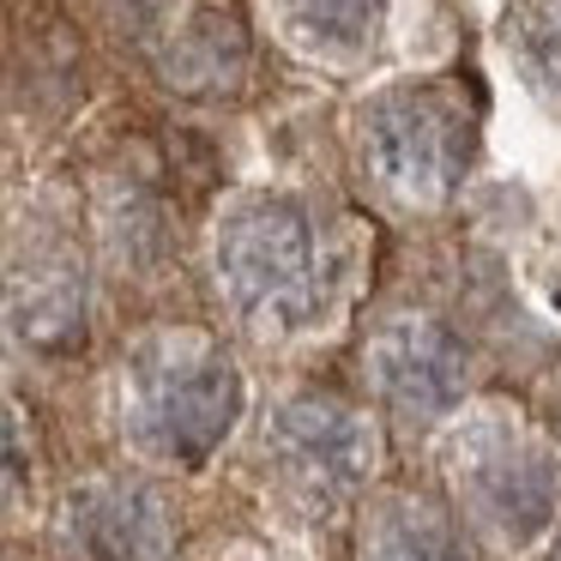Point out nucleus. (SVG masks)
<instances>
[{"instance_id": "nucleus-1", "label": "nucleus", "mask_w": 561, "mask_h": 561, "mask_svg": "<svg viewBox=\"0 0 561 561\" xmlns=\"http://www.w3.org/2000/svg\"><path fill=\"white\" fill-rule=\"evenodd\" d=\"M218 290L248 332L278 339L327 302V248L302 206L242 199L218 230Z\"/></svg>"}, {"instance_id": "nucleus-2", "label": "nucleus", "mask_w": 561, "mask_h": 561, "mask_svg": "<svg viewBox=\"0 0 561 561\" xmlns=\"http://www.w3.org/2000/svg\"><path fill=\"white\" fill-rule=\"evenodd\" d=\"M236 368L206 339H151L127 368V423L170 465L211 459L236 423Z\"/></svg>"}, {"instance_id": "nucleus-3", "label": "nucleus", "mask_w": 561, "mask_h": 561, "mask_svg": "<svg viewBox=\"0 0 561 561\" xmlns=\"http://www.w3.org/2000/svg\"><path fill=\"white\" fill-rule=\"evenodd\" d=\"M363 163L399 206H440L471 163V122L440 91H392L363 115Z\"/></svg>"}, {"instance_id": "nucleus-4", "label": "nucleus", "mask_w": 561, "mask_h": 561, "mask_svg": "<svg viewBox=\"0 0 561 561\" xmlns=\"http://www.w3.org/2000/svg\"><path fill=\"white\" fill-rule=\"evenodd\" d=\"M453 489L495 549H525L556 513V465L507 423H483L453 447Z\"/></svg>"}, {"instance_id": "nucleus-5", "label": "nucleus", "mask_w": 561, "mask_h": 561, "mask_svg": "<svg viewBox=\"0 0 561 561\" xmlns=\"http://www.w3.org/2000/svg\"><path fill=\"white\" fill-rule=\"evenodd\" d=\"M266 453L302 495H351L375 471V428L339 399H290L266 423Z\"/></svg>"}, {"instance_id": "nucleus-6", "label": "nucleus", "mask_w": 561, "mask_h": 561, "mask_svg": "<svg viewBox=\"0 0 561 561\" xmlns=\"http://www.w3.org/2000/svg\"><path fill=\"white\" fill-rule=\"evenodd\" d=\"M368 387L404 416H440L465 399V380H471V363H465V344L453 339L440 320L423 314H399L368 339L363 351Z\"/></svg>"}, {"instance_id": "nucleus-7", "label": "nucleus", "mask_w": 561, "mask_h": 561, "mask_svg": "<svg viewBox=\"0 0 561 561\" xmlns=\"http://www.w3.org/2000/svg\"><path fill=\"white\" fill-rule=\"evenodd\" d=\"M67 549L79 561H163L170 556V507L146 483H91L67 501Z\"/></svg>"}, {"instance_id": "nucleus-8", "label": "nucleus", "mask_w": 561, "mask_h": 561, "mask_svg": "<svg viewBox=\"0 0 561 561\" xmlns=\"http://www.w3.org/2000/svg\"><path fill=\"white\" fill-rule=\"evenodd\" d=\"M13 327L37 351H73L85 339V272L67 248H43L13 266Z\"/></svg>"}, {"instance_id": "nucleus-9", "label": "nucleus", "mask_w": 561, "mask_h": 561, "mask_svg": "<svg viewBox=\"0 0 561 561\" xmlns=\"http://www.w3.org/2000/svg\"><path fill=\"white\" fill-rule=\"evenodd\" d=\"M363 561H465V549L428 501H387L363 531Z\"/></svg>"}, {"instance_id": "nucleus-10", "label": "nucleus", "mask_w": 561, "mask_h": 561, "mask_svg": "<svg viewBox=\"0 0 561 561\" xmlns=\"http://www.w3.org/2000/svg\"><path fill=\"white\" fill-rule=\"evenodd\" d=\"M242 61H248L242 31H236L230 19L206 13L187 31H175V43L163 49V79H170L175 91H224L242 73Z\"/></svg>"}, {"instance_id": "nucleus-11", "label": "nucleus", "mask_w": 561, "mask_h": 561, "mask_svg": "<svg viewBox=\"0 0 561 561\" xmlns=\"http://www.w3.org/2000/svg\"><path fill=\"white\" fill-rule=\"evenodd\" d=\"M387 0H284V25L314 55H363Z\"/></svg>"}, {"instance_id": "nucleus-12", "label": "nucleus", "mask_w": 561, "mask_h": 561, "mask_svg": "<svg viewBox=\"0 0 561 561\" xmlns=\"http://www.w3.org/2000/svg\"><path fill=\"white\" fill-rule=\"evenodd\" d=\"M507 43L537 91L561 98V0H519L507 13Z\"/></svg>"}, {"instance_id": "nucleus-13", "label": "nucleus", "mask_w": 561, "mask_h": 561, "mask_svg": "<svg viewBox=\"0 0 561 561\" xmlns=\"http://www.w3.org/2000/svg\"><path fill=\"white\" fill-rule=\"evenodd\" d=\"M103 7H110V25L127 43H158L175 19V0H103Z\"/></svg>"}, {"instance_id": "nucleus-14", "label": "nucleus", "mask_w": 561, "mask_h": 561, "mask_svg": "<svg viewBox=\"0 0 561 561\" xmlns=\"http://www.w3.org/2000/svg\"><path fill=\"white\" fill-rule=\"evenodd\" d=\"M556 423H561V392H556Z\"/></svg>"}, {"instance_id": "nucleus-15", "label": "nucleus", "mask_w": 561, "mask_h": 561, "mask_svg": "<svg viewBox=\"0 0 561 561\" xmlns=\"http://www.w3.org/2000/svg\"><path fill=\"white\" fill-rule=\"evenodd\" d=\"M556 561H561V549H556Z\"/></svg>"}]
</instances>
